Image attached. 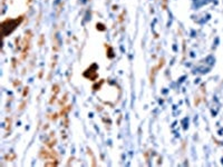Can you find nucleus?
<instances>
[{
	"instance_id": "1",
	"label": "nucleus",
	"mask_w": 223,
	"mask_h": 167,
	"mask_svg": "<svg viewBox=\"0 0 223 167\" xmlns=\"http://www.w3.org/2000/svg\"><path fill=\"white\" fill-rule=\"evenodd\" d=\"M32 39V32L30 30L26 32V36L23 38V42H22V50H21V59H25L27 57L30 49V41Z\"/></svg>"
},
{
	"instance_id": "2",
	"label": "nucleus",
	"mask_w": 223,
	"mask_h": 167,
	"mask_svg": "<svg viewBox=\"0 0 223 167\" xmlns=\"http://www.w3.org/2000/svg\"><path fill=\"white\" fill-rule=\"evenodd\" d=\"M39 155H40V157L43 159H45V160H48V159H55V160H57V158H58V156H57L55 150L41 149Z\"/></svg>"
},
{
	"instance_id": "3",
	"label": "nucleus",
	"mask_w": 223,
	"mask_h": 167,
	"mask_svg": "<svg viewBox=\"0 0 223 167\" xmlns=\"http://www.w3.org/2000/svg\"><path fill=\"white\" fill-rule=\"evenodd\" d=\"M59 91H60V87H59L58 84H55V85L52 86V96H51V99H50V104H52V103L56 100V97H57Z\"/></svg>"
},
{
	"instance_id": "4",
	"label": "nucleus",
	"mask_w": 223,
	"mask_h": 167,
	"mask_svg": "<svg viewBox=\"0 0 223 167\" xmlns=\"http://www.w3.org/2000/svg\"><path fill=\"white\" fill-rule=\"evenodd\" d=\"M70 109H72V106H70V105H67V106H63V108H61L60 112H59V117H66L67 114L70 111Z\"/></svg>"
},
{
	"instance_id": "5",
	"label": "nucleus",
	"mask_w": 223,
	"mask_h": 167,
	"mask_svg": "<svg viewBox=\"0 0 223 167\" xmlns=\"http://www.w3.org/2000/svg\"><path fill=\"white\" fill-rule=\"evenodd\" d=\"M157 67L156 66H154L153 68L151 69V75H150V80H151V84H153L154 83V79H155V75L157 74Z\"/></svg>"
},
{
	"instance_id": "6",
	"label": "nucleus",
	"mask_w": 223,
	"mask_h": 167,
	"mask_svg": "<svg viewBox=\"0 0 223 167\" xmlns=\"http://www.w3.org/2000/svg\"><path fill=\"white\" fill-rule=\"evenodd\" d=\"M52 137H54V135H50V139L46 140V145L49 147V148H52V147H54V145L56 144V139L55 138L52 139Z\"/></svg>"
},
{
	"instance_id": "7",
	"label": "nucleus",
	"mask_w": 223,
	"mask_h": 167,
	"mask_svg": "<svg viewBox=\"0 0 223 167\" xmlns=\"http://www.w3.org/2000/svg\"><path fill=\"white\" fill-rule=\"evenodd\" d=\"M14 158H16V154H14V153L7 154V155L5 156V159H6V160H8V161H12V160H14Z\"/></svg>"
},
{
	"instance_id": "8",
	"label": "nucleus",
	"mask_w": 223,
	"mask_h": 167,
	"mask_svg": "<svg viewBox=\"0 0 223 167\" xmlns=\"http://www.w3.org/2000/svg\"><path fill=\"white\" fill-rule=\"evenodd\" d=\"M87 150H88V154H89L90 155V157H92V161H93V163H92V165H93V166H96V158H95V156H94V154H93V152H92V149H89V148H87Z\"/></svg>"
},
{
	"instance_id": "9",
	"label": "nucleus",
	"mask_w": 223,
	"mask_h": 167,
	"mask_svg": "<svg viewBox=\"0 0 223 167\" xmlns=\"http://www.w3.org/2000/svg\"><path fill=\"white\" fill-rule=\"evenodd\" d=\"M55 159H51V161H46L45 163V166H57L58 165V161H54Z\"/></svg>"
},
{
	"instance_id": "10",
	"label": "nucleus",
	"mask_w": 223,
	"mask_h": 167,
	"mask_svg": "<svg viewBox=\"0 0 223 167\" xmlns=\"http://www.w3.org/2000/svg\"><path fill=\"white\" fill-rule=\"evenodd\" d=\"M166 5H167V0H162V8L166 9Z\"/></svg>"
},
{
	"instance_id": "11",
	"label": "nucleus",
	"mask_w": 223,
	"mask_h": 167,
	"mask_svg": "<svg viewBox=\"0 0 223 167\" xmlns=\"http://www.w3.org/2000/svg\"><path fill=\"white\" fill-rule=\"evenodd\" d=\"M43 36H41L39 41H38V45H39V46H43Z\"/></svg>"
},
{
	"instance_id": "12",
	"label": "nucleus",
	"mask_w": 223,
	"mask_h": 167,
	"mask_svg": "<svg viewBox=\"0 0 223 167\" xmlns=\"http://www.w3.org/2000/svg\"><path fill=\"white\" fill-rule=\"evenodd\" d=\"M28 91H29V88H28V87H26V88H25V90H23V94H22L23 97H25V96L28 94Z\"/></svg>"
},
{
	"instance_id": "13",
	"label": "nucleus",
	"mask_w": 223,
	"mask_h": 167,
	"mask_svg": "<svg viewBox=\"0 0 223 167\" xmlns=\"http://www.w3.org/2000/svg\"><path fill=\"white\" fill-rule=\"evenodd\" d=\"M124 14H125V11L124 12H123V14H121V16H119V19H118V21H119V22H122V21H123V16H124Z\"/></svg>"
},
{
	"instance_id": "14",
	"label": "nucleus",
	"mask_w": 223,
	"mask_h": 167,
	"mask_svg": "<svg viewBox=\"0 0 223 167\" xmlns=\"http://www.w3.org/2000/svg\"><path fill=\"white\" fill-rule=\"evenodd\" d=\"M25 105H26V101H23V103H22V104H21L20 105V106H19V107H20V108H19V109H23V106H25Z\"/></svg>"
}]
</instances>
